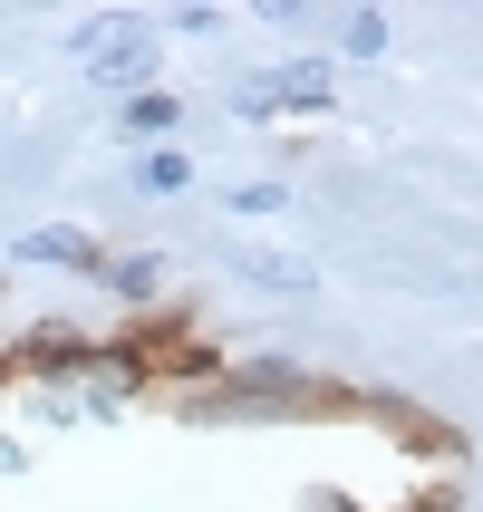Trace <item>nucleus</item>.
I'll return each instance as SVG.
<instances>
[{"instance_id": "1", "label": "nucleus", "mask_w": 483, "mask_h": 512, "mask_svg": "<svg viewBox=\"0 0 483 512\" xmlns=\"http://www.w3.org/2000/svg\"><path fill=\"white\" fill-rule=\"evenodd\" d=\"M339 97V78L319 68V58H290V68H271V78H252L242 87V107L252 116H281V107H329Z\"/></svg>"}, {"instance_id": "2", "label": "nucleus", "mask_w": 483, "mask_h": 512, "mask_svg": "<svg viewBox=\"0 0 483 512\" xmlns=\"http://www.w3.org/2000/svg\"><path fill=\"white\" fill-rule=\"evenodd\" d=\"M87 68L107 87H136L145 68H155V39H145V29H87Z\"/></svg>"}, {"instance_id": "3", "label": "nucleus", "mask_w": 483, "mask_h": 512, "mask_svg": "<svg viewBox=\"0 0 483 512\" xmlns=\"http://www.w3.org/2000/svg\"><path fill=\"white\" fill-rule=\"evenodd\" d=\"M20 252L29 261H97V242H87V232H29Z\"/></svg>"}, {"instance_id": "4", "label": "nucleus", "mask_w": 483, "mask_h": 512, "mask_svg": "<svg viewBox=\"0 0 483 512\" xmlns=\"http://www.w3.org/2000/svg\"><path fill=\"white\" fill-rule=\"evenodd\" d=\"M174 97H126V126H136V136H174Z\"/></svg>"}, {"instance_id": "5", "label": "nucleus", "mask_w": 483, "mask_h": 512, "mask_svg": "<svg viewBox=\"0 0 483 512\" xmlns=\"http://www.w3.org/2000/svg\"><path fill=\"white\" fill-rule=\"evenodd\" d=\"M339 39H348V49H358V58H377V49H387V20H377V10H358V20H348Z\"/></svg>"}]
</instances>
